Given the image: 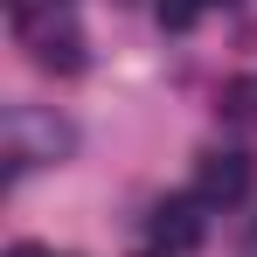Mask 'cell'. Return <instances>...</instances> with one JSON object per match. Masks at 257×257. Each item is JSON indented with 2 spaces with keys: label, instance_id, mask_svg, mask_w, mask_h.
Here are the masks:
<instances>
[{
  "label": "cell",
  "instance_id": "7a4b0ae2",
  "mask_svg": "<svg viewBox=\"0 0 257 257\" xmlns=\"http://www.w3.org/2000/svg\"><path fill=\"white\" fill-rule=\"evenodd\" d=\"M153 243H160V250H195V243H202L195 202H160V209H153Z\"/></svg>",
  "mask_w": 257,
  "mask_h": 257
},
{
  "label": "cell",
  "instance_id": "277c9868",
  "mask_svg": "<svg viewBox=\"0 0 257 257\" xmlns=\"http://www.w3.org/2000/svg\"><path fill=\"white\" fill-rule=\"evenodd\" d=\"M202 0H160V28H195Z\"/></svg>",
  "mask_w": 257,
  "mask_h": 257
},
{
  "label": "cell",
  "instance_id": "3957f363",
  "mask_svg": "<svg viewBox=\"0 0 257 257\" xmlns=\"http://www.w3.org/2000/svg\"><path fill=\"white\" fill-rule=\"evenodd\" d=\"M35 63H42V70H84V42H77V28H42V35H35Z\"/></svg>",
  "mask_w": 257,
  "mask_h": 257
},
{
  "label": "cell",
  "instance_id": "6da1fadb",
  "mask_svg": "<svg viewBox=\"0 0 257 257\" xmlns=\"http://www.w3.org/2000/svg\"><path fill=\"white\" fill-rule=\"evenodd\" d=\"M195 195L202 202H243L250 195V160L243 153H209L195 167Z\"/></svg>",
  "mask_w": 257,
  "mask_h": 257
},
{
  "label": "cell",
  "instance_id": "5b68a950",
  "mask_svg": "<svg viewBox=\"0 0 257 257\" xmlns=\"http://www.w3.org/2000/svg\"><path fill=\"white\" fill-rule=\"evenodd\" d=\"M146 257H153V250H146Z\"/></svg>",
  "mask_w": 257,
  "mask_h": 257
}]
</instances>
